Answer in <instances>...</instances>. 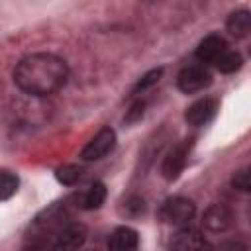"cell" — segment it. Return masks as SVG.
I'll return each instance as SVG.
<instances>
[{
  "instance_id": "cell-1",
  "label": "cell",
  "mask_w": 251,
  "mask_h": 251,
  "mask_svg": "<svg viewBox=\"0 0 251 251\" xmlns=\"http://www.w3.org/2000/svg\"><path fill=\"white\" fill-rule=\"evenodd\" d=\"M69 76L65 59L53 53H33L24 57L14 69L16 86L31 96H49L57 92Z\"/></svg>"
},
{
  "instance_id": "cell-2",
  "label": "cell",
  "mask_w": 251,
  "mask_h": 251,
  "mask_svg": "<svg viewBox=\"0 0 251 251\" xmlns=\"http://www.w3.org/2000/svg\"><path fill=\"white\" fill-rule=\"evenodd\" d=\"M196 214L194 204L188 198L182 196H173L169 200L163 202L161 206V220L171 224V226H186Z\"/></svg>"
},
{
  "instance_id": "cell-3",
  "label": "cell",
  "mask_w": 251,
  "mask_h": 251,
  "mask_svg": "<svg viewBox=\"0 0 251 251\" xmlns=\"http://www.w3.org/2000/svg\"><path fill=\"white\" fill-rule=\"evenodd\" d=\"M176 84L184 94H192L212 84V73L204 65H188L178 73Z\"/></svg>"
},
{
  "instance_id": "cell-4",
  "label": "cell",
  "mask_w": 251,
  "mask_h": 251,
  "mask_svg": "<svg viewBox=\"0 0 251 251\" xmlns=\"http://www.w3.org/2000/svg\"><path fill=\"white\" fill-rule=\"evenodd\" d=\"M190 147H192V139H182V141H178L175 147L169 149V153L165 155L163 165H161V173H163V176H165L167 180L178 178V175L182 173V169H184V165H186Z\"/></svg>"
},
{
  "instance_id": "cell-5",
  "label": "cell",
  "mask_w": 251,
  "mask_h": 251,
  "mask_svg": "<svg viewBox=\"0 0 251 251\" xmlns=\"http://www.w3.org/2000/svg\"><path fill=\"white\" fill-rule=\"evenodd\" d=\"M116 145V133L112 127H102L80 151V159L82 161H98L102 157H106Z\"/></svg>"
},
{
  "instance_id": "cell-6",
  "label": "cell",
  "mask_w": 251,
  "mask_h": 251,
  "mask_svg": "<svg viewBox=\"0 0 251 251\" xmlns=\"http://www.w3.org/2000/svg\"><path fill=\"white\" fill-rule=\"evenodd\" d=\"M171 251H214V249L200 231L192 227H182L173 235Z\"/></svg>"
},
{
  "instance_id": "cell-7",
  "label": "cell",
  "mask_w": 251,
  "mask_h": 251,
  "mask_svg": "<svg viewBox=\"0 0 251 251\" xmlns=\"http://www.w3.org/2000/svg\"><path fill=\"white\" fill-rule=\"evenodd\" d=\"M86 241V227L82 224H69L57 231L53 251H76Z\"/></svg>"
},
{
  "instance_id": "cell-8",
  "label": "cell",
  "mask_w": 251,
  "mask_h": 251,
  "mask_svg": "<svg viewBox=\"0 0 251 251\" xmlns=\"http://www.w3.org/2000/svg\"><path fill=\"white\" fill-rule=\"evenodd\" d=\"M216 112H218V102L214 98H202L192 106H188V110L184 112V120L190 126L200 127V126H206L216 116Z\"/></svg>"
},
{
  "instance_id": "cell-9",
  "label": "cell",
  "mask_w": 251,
  "mask_h": 251,
  "mask_svg": "<svg viewBox=\"0 0 251 251\" xmlns=\"http://www.w3.org/2000/svg\"><path fill=\"white\" fill-rule=\"evenodd\" d=\"M139 245V235L135 229L122 226L114 229V233L108 239V249L110 251H137Z\"/></svg>"
},
{
  "instance_id": "cell-10",
  "label": "cell",
  "mask_w": 251,
  "mask_h": 251,
  "mask_svg": "<svg viewBox=\"0 0 251 251\" xmlns=\"http://www.w3.org/2000/svg\"><path fill=\"white\" fill-rule=\"evenodd\" d=\"M227 49V43L220 35H208L204 37L196 47V57L202 63H216V59Z\"/></svg>"
},
{
  "instance_id": "cell-11",
  "label": "cell",
  "mask_w": 251,
  "mask_h": 251,
  "mask_svg": "<svg viewBox=\"0 0 251 251\" xmlns=\"http://www.w3.org/2000/svg\"><path fill=\"white\" fill-rule=\"evenodd\" d=\"M202 224L210 229V231H224L226 227H229L231 224V212L224 206V204H212L202 218Z\"/></svg>"
},
{
  "instance_id": "cell-12",
  "label": "cell",
  "mask_w": 251,
  "mask_h": 251,
  "mask_svg": "<svg viewBox=\"0 0 251 251\" xmlns=\"http://www.w3.org/2000/svg\"><path fill=\"white\" fill-rule=\"evenodd\" d=\"M251 29V16L247 10H237L227 18V31L235 37H245Z\"/></svg>"
},
{
  "instance_id": "cell-13",
  "label": "cell",
  "mask_w": 251,
  "mask_h": 251,
  "mask_svg": "<svg viewBox=\"0 0 251 251\" xmlns=\"http://www.w3.org/2000/svg\"><path fill=\"white\" fill-rule=\"evenodd\" d=\"M104 200H106V186L102 182H94L86 190V194L82 196V208L84 210H96L104 204Z\"/></svg>"
},
{
  "instance_id": "cell-14",
  "label": "cell",
  "mask_w": 251,
  "mask_h": 251,
  "mask_svg": "<svg viewBox=\"0 0 251 251\" xmlns=\"http://www.w3.org/2000/svg\"><path fill=\"white\" fill-rule=\"evenodd\" d=\"M218 67V71L222 73H235L241 65H243V57L237 53V51H231V49H226L214 63Z\"/></svg>"
},
{
  "instance_id": "cell-15",
  "label": "cell",
  "mask_w": 251,
  "mask_h": 251,
  "mask_svg": "<svg viewBox=\"0 0 251 251\" xmlns=\"http://www.w3.org/2000/svg\"><path fill=\"white\" fill-rule=\"evenodd\" d=\"M18 184H20V180L12 171L0 169V200L12 198L18 190Z\"/></svg>"
},
{
  "instance_id": "cell-16",
  "label": "cell",
  "mask_w": 251,
  "mask_h": 251,
  "mask_svg": "<svg viewBox=\"0 0 251 251\" xmlns=\"http://www.w3.org/2000/svg\"><path fill=\"white\" fill-rule=\"evenodd\" d=\"M55 176L61 184H75L82 176V169L78 165H63V167L57 169Z\"/></svg>"
},
{
  "instance_id": "cell-17",
  "label": "cell",
  "mask_w": 251,
  "mask_h": 251,
  "mask_svg": "<svg viewBox=\"0 0 251 251\" xmlns=\"http://www.w3.org/2000/svg\"><path fill=\"white\" fill-rule=\"evenodd\" d=\"M161 75H163V69H161V67H159V69H153V71H149L147 75H143V76L139 78V82L135 84L133 92H139V90H145V88H149L151 84H155V82L161 78Z\"/></svg>"
},
{
  "instance_id": "cell-18",
  "label": "cell",
  "mask_w": 251,
  "mask_h": 251,
  "mask_svg": "<svg viewBox=\"0 0 251 251\" xmlns=\"http://www.w3.org/2000/svg\"><path fill=\"white\" fill-rule=\"evenodd\" d=\"M231 184L233 188H239V190H249V169H241L233 175L231 178Z\"/></svg>"
},
{
  "instance_id": "cell-19",
  "label": "cell",
  "mask_w": 251,
  "mask_h": 251,
  "mask_svg": "<svg viewBox=\"0 0 251 251\" xmlns=\"http://www.w3.org/2000/svg\"><path fill=\"white\" fill-rule=\"evenodd\" d=\"M143 110H145V102H143V100H137V102L129 108V112H127V116H126V122H135V120H139V118L143 116Z\"/></svg>"
},
{
  "instance_id": "cell-20",
  "label": "cell",
  "mask_w": 251,
  "mask_h": 251,
  "mask_svg": "<svg viewBox=\"0 0 251 251\" xmlns=\"http://www.w3.org/2000/svg\"><path fill=\"white\" fill-rule=\"evenodd\" d=\"M24 251H41V249H39V247H37V245H31V247H25V249H24Z\"/></svg>"
}]
</instances>
